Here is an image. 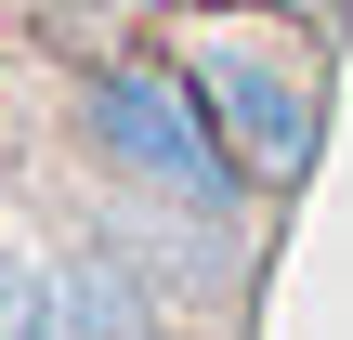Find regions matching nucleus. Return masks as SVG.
Instances as JSON below:
<instances>
[{
	"instance_id": "f257e3e1",
	"label": "nucleus",
	"mask_w": 353,
	"mask_h": 340,
	"mask_svg": "<svg viewBox=\"0 0 353 340\" xmlns=\"http://www.w3.org/2000/svg\"><path fill=\"white\" fill-rule=\"evenodd\" d=\"M327 13H288V0H183L170 13V66L196 79V105L223 118V144L249 157L262 197H301L314 157H327V52H314Z\"/></svg>"
},
{
	"instance_id": "7ed1b4c3",
	"label": "nucleus",
	"mask_w": 353,
	"mask_h": 340,
	"mask_svg": "<svg viewBox=\"0 0 353 340\" xmlns=\"http://www.w3.org/2000/svg\"><path fill=\"white\" fill-rule=\"evenodd\" d=\"M288 13H341V0H288Z\"/></svg>"
},
{
	"instance_id": "20e7f679",
	"label": "nucleus",
	"mask_w": 353,
	"mask_h": 340,
	"mask_svg": "<svg viewBox=\"0 0 353 340\" xmlns=\"http://www.w3.org/2000/svg\"><path fill=\"white\" fill-rule=\"evenodd\" d=\"M144 340H183V328H144Z\"/></svg>"
},
{
	"instance_id": "f03ea898",
	"label": "nucleus",
	"mask_w": 353,
	"mask_h": 340,
	"mask_svg": "<svg viewBox=\"0 0 353 340\" xmlns=\"http://www.w3.org/2000/svg\"><path fill=\"white\" fill-rule=\"evenodd\" d=\"M65 118H79V144H92V170L118 183V197H144V210H183V223H249V210H275L262 183H249V157L223 144V118L196 105V79L170 66V39H144V52H92L79 79H65Z\"/></svg>"
}]
</instances>
